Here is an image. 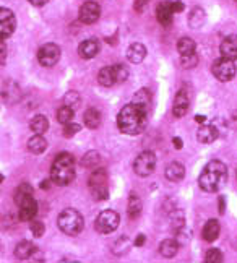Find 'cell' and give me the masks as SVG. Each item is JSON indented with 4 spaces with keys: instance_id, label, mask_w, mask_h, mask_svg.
<instances>
[{
    "instance_id": "1",
    "label": "cell",
    "mask_w": 237,
    "mask_h": 263,
    "mask_svg": "<svg viewBox=\"0 0 237 263\" xmlns=\"http://www.w3.org/2000/svg\"><path fill=\"white\" fill-rule=\"evenodd\" d=\"M148 110L137 104H127L120 109L117 116V127L125 135H138L147 128Z\"/></svg>"
},
{
    "instance_id": "2",
    "label": "cell",
    "mask_w": 237,
    "mask_h": 263,
    "mask_svg": "<svg viewBox=\"0 0 237 263\" xmlns=\"http://www.w3.org/2000/svg\"><path fill=\"white\" fill-rule=\"evenodd\" d=\"M226 177H228L226 164L221 163V161H210L198 177V185L203 192L214 194L223 187Z\"/></svg>"
},
{
    "instance_id": "3",
    "label": "cell",
    "mask_w": 237,
    "mask_h": 263,
    "mask_svg": "<svg viewBox=\"0 0 237 263\" xmlns=\"http://www.w3.org/2000/svg\"><path fill=\"white\" fill-rule=\"evenodd\" d=\"M75 179V159L70 153H60L50 167V180L56 185H68Z\"/></svg>"
},
{
    "instance_id": "4",
    "label": "cell",
    "mask_w": 237,
    "mask_h": 263,
    "mask_svg": "<svg viewBox=\"0 0 237 263\" xmlns=\"http://www.w3.org/2000/svg\"><path fill=\"white\" fill-rule=\"evenodd\" d=\"M83 216L80 215V211L74 208L64 210L57 218V226L59 229L67 236H78L81 229H83Z\"/></svg>"
},
{
    "instance_id": "5",
    "label": "cell",
    "mask_w": 237,
    "mask_h": 263,
    "mask_svg": "<svg viewBox=\"0 0 237 263\" xmlns=\"http://www.w3.org/2000/svg\"><path fill=\"white\" fill-rule=\"evenodd\" d=\"M89 192L95 200L102 201L109 197V187H107V173L104 169H96L95 173L91 174L89 182H88Z\"/></svg>"
},
{
    "instance_id": "6",
    "label": "cell",
    "mask_w": 237,
    "mask_h": 263,
    "mask_svg": "<svg viewBox=\"0 0 237 263\" xmlns=\"http://www.w3.org/2000/svg\"><path fill=\"white\" fill-rule=\"evenodd\" d=\"M211 72H213L214 78L218 80V82L226 83V82H231V80L235 77L237 68H235L234 60L226 59V57H221V59L214 60V62H213Z\"/></svg>"
},
{
    "instance_id": "7",
    "label": "cell",
    "mask_w": 237,
    "mask_h": 263,
    "mask_svg": "<svg viewBox=\"0 0 237 263\" xmlns=\"http://www.w3.org/2000/svg\"><path fill=\"white\" fill-rule=\"evenodd\" d=\"M119 222H120V216L117 211L104 210V211H101L99 216L96 218L95 228L101 234H111V232H114L119 228Z\"/></svg>"
},
{
    "instance_id": "8",
    "label": "cell",
    "mask_w": 237,
    "mask_h": 263,
    "mask_svg": "<svg viewBox=\"0 0 237 263\" xmlns=\"http://www.w3.org/2000/svg\"><path fill=\"white\" fill-rule=\"evenodd\" d=\"M154 167H156V155L153 151H143L133 161V171L140 177H148L153 174Z\"/></svg>"
},
{
    "instance_id": "9",
    "label": "cell",
    "mask_w": 237,
    "mask_h": 263,
    "mask_svg": "<svg viewBox=\"0 0 237 263\" xmlns=\"http://www.w3.org/2000/svg\"><path fill=\"white\" fill-rule=\"evenodd\" d=\"M38 60L43 67H54L60 60V47L57 44H44L38 52Z\"/></svg>"
},
{
    "instance_id": "10",
    "label": "cell",
    "mask_w": 237,
    "mask_h": 263,
    "mask_svg": "<svg viewBox=\"0 0 237 263\" xmlns=\"http://www.w3.org/2000/svg\"><path fill=\"white\" fill-rule=\"evenodd\" d=\"M99 16H101V7L96 2H85L78 12V20L83 25L96 23Z\"/></svg>"
},
{
    "instance_id": "11",
    "label": "cell",
    "mask_w": 237,
    "mask_h": 263,
    "mask_svg": "<svg viewBox=\"0 0 237 263\" xmlns=\"http://www.w3.org/2000/svg\"><path fill=\"white\" fill-rule=\"evenodd\" d=\"M16 28V18L13 15V12L10 8H0V33H2V37H8L12 36Z\"/></svg>"
},
{
    "instance_id": "12",
    "label": "cell",
    "mask_w": 237,
    "mask_h": 263,
    "mask_svg": "<svg viewBox=\"0 0 237 263\" xmlns=\"http://www.w3.org/2000/svg\"><path fill=\"white\" fill-rule=\"evenodd\" d=\"M189 106H190V101H189V96H187V91L180 89L179 93L176 95V99H174V106H172L174 117L182 119L185 114H187Z\"/></svg>"
},
{
    "instance_id": "13",
    "label": "cell",
    "mask_w": 237,
    "mask_h": 263,
    "mask_svg": "<svg viewBox=\"0 0 237 263\" xmlns=\"http://www.w3.org/2000/svg\"><path fill=\"white\" fill-rule=\"evenodd\" d=\"M98 52H99V41H98L96 37L85 39V41L78 46V55L81 59H85V60L96 57Z\"/></svg>"
},
{
    "instance_id": "14",
    "label": "cell",
    "mask_w": 237,
    "mask_h": 263,
    "mask_svg": "<svg viewBox=\"0 0 237 263\" xmlns=\"http://www.w3.org/2000/svg\"><path fill=\"white\" fill-rule=\"evenodd\" d=\"M172 16H174V10H172V2L169 0H164L156 8V18L162 26H169L172 23Z\"/></svg>"
},
{
    "instance_id": "15",
    "label": "cell",
    "mask_w": 237,
    "mask_h": 263,
    "mask_svg": "<svg viewBox=\"0 0 237 263\" xmlns=\"http://www.w3.org/2000/svg\"><path fill=\"white\" fill-rule=\"evenodd\" d=\"M221 55L231 60H237V34H231L221 43Z\"/></svg>"
},
{
    "instance_id": "16",
    "label": "cell",
    "mask_w": 237,
    "mask_h": 263,
    "mask_svg": "<svg viewBox=\"0 0 237 263\" xmlns=\"http://www.w3.org/2000/svg\"><path fill=\"white\" fill-rule=\"evenodd\" d=\"M98 83L104 88H111L117 83V75H116V68L114 65L112 67H104L99 70L98 73Z\"/></svg>"
},
{
    "instance_id": "17",
    "label": "cell",
    "mask_w": 237,
    "mask_h": 263,
    "mask_svg": "<svg viewBox=\"0 0 237 263\" xmlns=\"http://www.w3.org/2000/svg\"><path fill=\"white\" fill-rule=\"evenodd\" d=\"M38 213V201L34 198H31L20 206L18 211V219L20 221H33Z\"/></svg>"
},
{
    "instance_id": "18",
    "label": "cell",
    "mask_w": 237,
    "mask_h": 263,
    "mask_svg": "<svg viewBox=\"0 0 237 263\" xmlns=\"http://www.w3.org/2000/svg\"><path fill=\"white\" fill-rule=\"evenodd\" d=\"M145 57H147V47L141 43H133L127 50V59L130 60V64L138 65L145 60Z\"/></svg>"
},
{
    "instance_id": "19",
    "label": "cell",
    "mask_w": 237,
    "mask_h": 263,
    "mask_svg": "<svg viewBox=\"0 0 237 263\" xmlns=\"http://www.w3.org/2000/svg\"><path fill=\"white\" fill-rule=\"evenodd\" d=\"M218 135H220L218 128H216L214 125H202L197 132V138L203 145L213 143V141H216V138H218Z\"/></svg>"
},
{
    "instance_id": "20",
    "label": "cell",
    "mask_w": 237,
    "mask_h": 263,
    "mask_svg": "<svg viewBox=\"0 0 237 263\" xmlns=\"http://www.w3.org/2000/svg\"><path fill=\"white\" fill-rule=\"evenodd\" d=\"M36 254V246L29 240H22L15 247V257L18 260H28Z\"/></svg>"
},
{
    "instance_id": "21",
    "label": "cell",
    "mask_w": 237,
    "mask_h": 263,
    "mask_svg": "<svg viewBox=\"0 0 237 263\" xmlns=\"http://www.w3.org/2000/svg\"><path fill=\"white\" fill-rule=\"evenodd\" d=\"M33 194H34V190H33V187H31L29 184H22V185H18L16 187V190H15V195H13V200H15V203L18 205V206H22L25 201H28V200H31V198H34L33 197Z\"/></svg>"
},
{
    "instance_id": "22",
    "label": "cell",
    "mask_w": 237,
    "mask_h": 263,
    "mask_svg": "<svg viewBox=\"0 0 237 263\" xmlns=\"http://www.w3.org/2000/svg\"><path fill=\"white\" fill-rule=\"evenodd\" d=\"M179 252V240H174V239H166L161 242L159 246V254L164 258H172L176 257Z\"/></svg>"
},
{
    "instance_id": "23",
    "label": "cell",
    "mask_w": 237,
    "mask_h": 263,
    "mask_svg": "<svg viewBox=\"0 0 237 263\" xmlns=\"http://www.w3.org/2000/svg\"><path fill=\"white\" fill-rule=\"evenodd\" d=\"M203 239L207 242H214L220 236V222L216 219H208L207 224L203 226Z\"/></svg>"
},
{
    "instance_id": "24",
    "label": "cell",
    "mask_w": 237,
    "mask_h": 263,
    "mask_svg": "<svg viewBox=\"0 0 237 263\" xmlns=\"http://www.w3.org/2000/svg\"><path fill=\"white\" fill-rule=\"evenodd\" d=\"M184 176H185V167L182 163H177V161L171 163L166 169V177L171 182H180L184 179Z\"/></svg>"
},
{
    "instance_id": "25",
    "label": "cell",
    "mask_w": 237,
    "mask_h": 263,
    "mask_svg": "<svg viewBox=\"0 0 237 263\" xmlns=\"http://www.w3.org/2000/svg\"><path fill=\"white\" fill-rule=\"evenodd\" d=\"M47 148V141L43 135H38L34 134V137H31L29 141H28V149L31 151L33 155H41L44 153Z\"/></svg>"
},
{
    "instance_id": "26",
    "label": "cell",
    "mask_w": 237,
    "mask_h": 263,
    "mask_svg": "<svg viewBox=\"0 0 237 263\" xmlns=\"http://www.w3.org/2000/svg\"><path fill=\"white\" fill-rule=\"evenodd\" d=\"M29 128H31L33 134L44 135L46 132L49 130V120H47V117H44V116H34L33 119H31V122H29Z\"/></svg>"
},
{
    "instance_id": "27",
    "label": "cell",
    "mask_w": 237,
    "mask_h": 263,
    "mask_svg": "<svg viewBox=\"0 0 237 263\" xmlns=\"http://www.w3.org/2000/svg\"><path fill=\"white\" fill-rule=\"evenodd\" d=\"M132 103L140 106V107H143V109L150 110V106H151V95H150V91L147 88H141L138 93H135V96H133Z\"/></svg>"
},
{
    "instance_id": "28",
    "label": "cell",
    "mask_w": 237,
    "mask_h": 263,
    "mask_svg": "<svg viewBox=\"0 0 237 263\" xmlns=\"http://www.w3.org/2000/svg\"><path fill=\"white\" fill-rule=\"evenodd\" d=\"M205 18H207V15H205V10L200 8V7H195L190 12V15H189V25L193 29H198L205 23Z\"/></svg>"
},
{
    "instance_id": "29",
    "label": "cell",
    "mask_w": 237,
    "mask_h": 263,
    "mask_svg": "<svg viewBox=\"0 0 237 263\" xmlns=\"http://www.w3.org/2000/svg\"><path fill=\"white\" fill-rule=\"evenodd\" d=\"M85 124L89 130H96L101 125V112L98 109H88L85 112Z\"/></svg>"
},
{
    "instance_id": "30",
    "label": "cell",
    "mask_w": 237,
    "mask_h": 263,
    "mask_svg": "<svg viewBox=\"0 0 237 263\" xmlns=\"http://www.w3.org/2000/svg\"><path fill=\"white\" fill-rule=\"evenodd\" d=\"M127 213L132 219H135L141 213V198L135 194H130L129 198V206H127Z\"/></svg>"
},
{
    "instance_id": "31",
    "label": "cell",
    "mask_w": 237,
    "mask_h": 263,
    "mask_svg": "<svg viewBox=\"0 0 237 263\" xmlns=\"http://www.w3.org/2000/svg\"><path fill=\"white\" fill-rule=\"evenodd\" d=\"M195 43L192 41L190 37H180L177 43V52L180 55H187V54H193L195 52Z\"/></svg>"
},
{
    "instance_id": "32",
    "label": "cell",
    "mask_w": 237,
    "mask_h": 263,
    "mask_svg": "<svg viewBox=\"0 0 237 263\" xmlns=\"http://www.w3.org/2000/svg\"><path fill=\"white\" fill-rule=\"evenodd\" d=\"M74 117H75V109H71L68 106H64L57 110V120L60 124H70L74 122Z\"/></svg>"
},
{
    "instance_id": "33",
    "label": "cell",
    "mask_w": 237,
    "mask_h": 263,
    "mask_svg": "<svg viewBox=\"0 0 237 263\" xmlns=\"http://www.w3.org/2000/svg\"><path fill=\"white\" fill-rule=\"evenodd\" d=\"M99 161H101V156L98 151H88V153L81 158L80 164L81 167H96L99 164Z\"/></svg>"
},
{
    "instance_id": "34",
    "label": "cell",
    "mask_w": 237,
    "mask_h": 263,
    "mask_svg": "<svg viewBox=\"0 0 237 263\" xmlns=\"http://www.w3.org/2000/svg\"><path fill=\"white\" fill-rule=\"evenodd\" d=\"M81 103V98L77 91H68V93L64 96V106H68L71 109H77Z\"/></svg>"
},
{
    "instance_id": "35",
    "label": "cell",
    "mask_w": 237,
    "mask_h": 263,
    "mask_svg": "<svg viewBox=\"0 0 237 263\" xmlns=\"http://www.w3.org/2000/svg\"><path fill=\"white\" fill-rule=\"evenodd\" d=\"M198 64V55L197 54H187V55H180V67L182 68H193Z\"/></svg>"
},
{
    "instance_id": "36",
    "label": "cell",
    "mask_w": 237,
    "mask_h": 263,
    "mask_svg": "<svg viewBox=\"0 0 237 263\" xmlns=\"http://www.w3.org/2000/svg\"><path fill=\"white\" fill-rule=\"evenodd\" d=\"M205 261L207 263H221L223 261V252L218 249H210L205 255Z\"/></svg>"
},
{
    "instance_id": "37",
    "label": "cell",
    "mask_w": 237,
    "mask_h": 263,
    "mask_svg": "<svg viewBox=\"0 0 237 263\" xmlns=\"http://www.w3.org/2000/svg\"><path fill=\"white\" fill-rule=\"evenodd\" d=\"M29 229H31V232H33V236H34V237H41V236L44 234V231H46V228H44L43 222H41V221H36V219L31 221Z\"/></svg>"
},
{
    "instance_id": "38",
    "label": "cell",
    "mask_w": 237,
    "mask_h": 263,
    "mask_svg": "<svg viewBox=\"0 0 237 263\" xmlns=\"http://www.w3.org/2000/svg\"><path fill=\"white\" fill-rule=\"evenodd\" d=\"M114 68H116V75H117V83L125 82V80L129 78V75H130L129 68H127L125 65H122V64L114 65Z\"/></svg>"
},
{
    "instance_id": "39",
    "label": "cell",
    "mask_w": 237,
    "mask_h": 263,
    "mask_svg": "<svg viewBox=\"0 0 237 263\" xmlns=\"http://www.w3.org/2000/svg\"><path fill=\"white\" fill-rule=\"evenodd\" d=\"M80 132V125H77V124H65V127H64V137H67V138H71L74 135H77Z\"/></svg>"
},
{
    "instance_id": "40",
    "label": "cell",
    "mask_w": 237,
    "mask_h": 263,
    "mask_svg": "<svg viewBox=\"0 0 237 263\" xmlns=\"http://www.w3.org/2000/svg\"><path fill=\"white\" fill-rule=\"evenodd\" d=\"M0 50H2V65H5V62H7V46H5V41H4V37H2V44H0Z\"/></svg>"
},
{
    "instance_id": "41",
    "label": "cell",
    "mask_w": 237,
    "mask_h": 263,
    "mask_svg": "<svg viewBox=\"0 0 237 263\" xmlns=\"http://www.w3.org/2000/svg\"><path fill=\"white\" fill-rule=\"evenodd\" d=\"M184 8H185V5H184L182 2H172V10H174V13H180V12H184Z\"/></svg>"
},
{
    "instance_id": "42",
    "label": "cell",
    "mask_w": 237,
    "mask_h": 263,
    "mask_svg": "<svg viewBox=\"0 0 237 263\" xmlns=\"http://www.w3.org/2000/svg\"><path fill=\"white\" fill-rule=\"evenodd\" d=\"M147 4H148V0H137V2H135V10H137L138 13H141Z\"/></svg>"
},
{
    "instance_id": "43",
    "label": "cell",
    "mask_w": 237,
    "mask_h": 263,
    "mask_svg": "<svg viewBox=\"0 0 237 263\" xmlns=\"http://www.w3.org/2000/svg\"><path fill=\"white\" fill-rule=\"evenodd\" d=\"M172 145H174V148H177V149H182L184 148V143H182V140L179 137H174L172 138Z\"/></svg>"
},
{
    "instance_id": "44",
    "label": "cell",
    "mask_w": 237,
    "mask_h": 263,
    "mask_svg": "<svg viewBox=\"0 0 237 263\" xmlns=\"http://www.w3.org/2000/svg\"><path fill=\"white\" fill-rule=\"evenodd\" d=\"M145 240H147V237H145V234H140L137 239H135V246L137 247H141V246H145Z\"/></svg>"
},
{
    "instance_id": "45",
    "label": "cell",
    "mask_w": 237,
    "mask_h": 263,
    "mask_svg": "<svg viewBox=\"0 0 237 263\" xmlns=\"http://www.w3.org/2000/svg\"><path fill=\"white\" fill-rule=\"evenodd\" d=\"M218 201H220V213L224 215V211H226V200H224V197L221 195V197L218 198Z\"/></svg>"
},
{
    "instance_id": "46",
    "label": "cell",
    "mask_w": 237,
    "mask_h": 263,
    "mask_svg": "<svg viewBox=\"0 0 237 263\" xmlns=\"http://www.w3.org/2000/svg\"><path fill=\"white\" fill-rule=\"evenodd\" d=\"M28 2L31 4V5H36V7H41V5H44V4H47L49 0H28Z\"/></svg>"
},
{
    "instance_id": "47",
    "label": "cell",
    "mask_w": 237,
    "mask_h": 263,
    "mask_svg": "<svg viewBox=\"0 0 237 263\" xmlns=\"http://www.w3.org/2000/svg\"><path fill=\"white\" fill-rule=\"evenodd\" d=\"M205 120H207V117H205V116H195V122H197V124H205Z\"/></svg>"
},
{
    "instance_id": "48",
    "label": "cell",
    "mask_w": 237,
    "mask_h": 263,
    "mask_svg": "<svg viewBox=\"0 0 237 263\" xmlns=\"http://www.w3.org/2000/svg\"><path fill=\"white\" fill-rule=\"evenodd\" d=\"M49 187H50V182H49V180L41 182V189H43V190H46V189H49Z\"/></svg>"
},
{
    "instance_id": "49",
    "label": "cell",
    "mask_w": 237,
    "mask_h": 263,
    "mask_svg": "<svg viewBox=\"0 0 237 263\" xmlns=\"http://www.w3.org/2000/svg\"><path fill=\"white\" fill-rule=\"evenodd\" d=\"M235 2H237V0H235Z\"/></svg>"
}]
</instances>
